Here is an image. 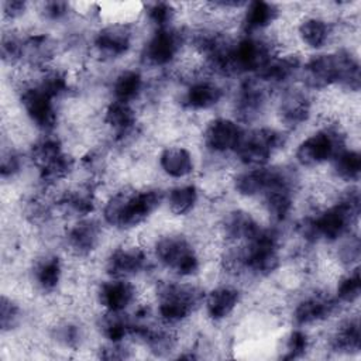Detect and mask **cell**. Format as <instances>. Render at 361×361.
Listing matches in <instances>:
<instances>
[{"mask_svg": "<svg viewBox=\"0 0 361 361\" xmlns=\"http://www.w3.org/2000/svg\"><path fill=\"white\" fill-rule=\"evenodd\" d=\"M302 71L305 85L314 90L340 85L357 92L361 85L358 59L347 49L314 55L303 65Z\"/></svg>", "mask_w": 361, "mask_h": 361, "instance_id": "obj_1", "label": "cell"}, {"mask_svg": "<svg viewBox=\"0 0 361 361\" xmlns=\"http://www.w3.org/2000/svg\"><path fill=\"white\" fill-rule=\"evenodd\" d=\"M164 193L149 188L142 190H121L109 197L103 207L104 221L116 228H133L144 223L161 204Z\"/></svg>", "mask_w": 361, "mask_h": 361, "instance_id": "obj_2", "label": "cell"}, {"mask_svg": "<svg viewBox=\"0 0 361 361\" xmlns=\"http://www.w3.org/2000/svg\"><path fill=\"white\" fill-rule=\"evenodd\" d=\"M360 213V193L350 189L333 206L324 209L319 216L309 217L313 240L337 241L344 237Z\"/></svg>", "mask_w": 361, "mask_h": 361, "instance_id": "obj_3", "label": "cell"}, {"mask_svg": "<svg viewBox=\"0 0 361 361\" xmlns=\"http://www.w3.org/2000/svg\"><path fill=\"white\" fill-rule=\"evenodd\" d=\"M158 262L179 276H192L200 268L199 255L192 243L180 234L159 237L154 245Z\"/></svg>", "mask_w": 361, "mask_h": 361, "instance_id": "obj_4", "label": "cell"}, {"mask_svg": "<svg viewBox=\"0 0 361 361\" xmlns=\"http://www.w3.org/2000/svg\"><path fill=\"white\" fill-rule=\"evenodd\" d=\"M157 296L161 320L176 324L193 313L202 299V292L192 285L168 282L159 286Z\"/></svg>", "mask_w": 361, "mask_h": 361, "instance_id": "obj_5", "label": "cell"}, {"mask_svg": "<svg viewBox=\"0 0 361 361\" xmlns=\"http://www.w3.org/2000/svg\"><path fill=\"white\" fill-rule=\"evenodd\" d=\"M275 47L258 35H244L231 44L228 73H258L274 56Z\"/></svg>", "mask_w": 361, "mask_h": 361, "instance_id": "obj_6", "label": "cell"}, {"mask_svg": "<svg viewBox=\"0 0 361 361\" xmlns=\"http://www.w3.org/2000/svg\"><path fill=\"white\" fill-rule=\"evenodd\" d=\"M285 142V135L269 127H261L243 133L241 140L235 148L237 158L252 168L264 166L271 157L282 148Z\"/></svg>", "mask_w": 361, "mask_h": 361, "instance_id": "obj_7", "label": "cell"}, {"mask_svg": "<svg viewBox=\"0 0 361 361\" xmlns=\"http://www.w3.org/2000/svg\"><path fill=\"white\" fill-rule=\"evenodd\" d=\"M343 148L344 135L333 127H326L306 137L298 145L295 155L302 166L313 168L331 161Z\"/></svg>", "mask_w": 361, "mask_h": 361, "instance_id": "obj_8", "label": "cell"}, {"mask_svg": "<svg viewBox=\"0 0 361 361\" xmlns=\"http://www.w3.org/2000/svg\"><path fill=\"white\" fill-rule=\"evenodd\" d=\"M286 183H293V178L286 169L265 165L244 171L234 178V189L238 195L247 197L262 196L268 190Z\"/></svg>", "mask_w": 361, "mask_h": 361, "instance_id": "obj_9", "label": "cell"}, {"mask_svg": "<svg viewBox=\"0 0 361 361\" xmlns=\"http://www.w3.org/2000/svg\"><path fill=\"white\" fill-rule=\"evenodd\" d=\"M55 99L37 83L23 89L20 94L21 106L30 121L42 131H51L56 124Z\"/></svg>", "mask_w": 361, "mask_h": 361, "instance_id": "obj_10", "label": "cell"}, {"mask_svg": "<svg viewBox=\"0 0 361 361\" xmlns=\"http://www.w3.org/2000/svg\"><path fill=\"white\" fill-rule=\"evenodd\" d=\"M182 44V34L172 25L155 28L144 47L142 59L151 66L169 65L180 52Z\"/></svg>", "mask_w": 361, "mask_h": 361, "instance_id": "obj_11", "label": "cell"}, {"mask_svg": "<svg viewBox=\"0 0 361 361\" xmlns=\"http://www.w3.org/2000/svg\"><path fill=\"white\" fill-rule=\"evenodd\" d=\"M133 42V30L128 24L113 23L97 31L93 39L94 49L103 58H118L128 52Z\"/></svg>", "mask_w": 361, "mask_h": 361, "instance_id": "obj_12", "label": "cell"}, {"mask_svg": "<svg viewBox=\"0 0 361 361\" xmlns=\"http://www.w3.org/2000/svg\"><path fill=\"white\" fill-rule=\"evenodd\" d=\"M244 130L231 118L219 117L212 120L203 133L204 145L217 154L235 151Z\"/></svg>", "mask_w": 361, "mask_h": 361, "instance_id": "obj_13", "label": "cell"}, {"mask_svg": "<svg viewBox=\"0 0 361 361\" xmlns=\"http://www.w3.org/2000/svg\"><path fill=\"white\" fill-rule=\"evenodd\" d=\"M147 265V255L137 245H123L110 252L106 259V272L111 278L127 279L140 274Z\"/></svg>", "mask_w": 361, "mask_h": 361, "instance_id": "obj_14", "label": "cell"}, {"mask_svg": "<svg viewBox=\"0 0 361 361\" xmlns=\"http://www.w3.org/2000/svg\"><path fill=\"white\" fill-rule=\"evenodd\" d=\"M337 306V299H333L323 293H317L298 302L293 309L292 317L295 324L298 326H310L329 319L331 314L336 313Z\"/></svg>", "mask_w": 361, "mask_h": 361, "instance_id": "obj_15", "label": "cell"}, {"mask_svg": "<svg viewBox=\"0 0 361 361\" xmlns=\"http://www.w3.org/2000/svg\"><path fill=\"white\" fill-rule=\"evenodd\" d=\"M137 292L131 282L127 279L113 278L103 282L97 289V300L107 313H123L135 300Z\"/></svg>", "mask_w": 361, "mask_h": 361, "instance_id": "obj_16", "label": "cell"}, {"mask_svg": "<svg viewBox=\"0 0 361 361\" xmlns=\"http://www.w3.org/2000/svg\"><path fill=\"white\" fill-rule=\"evenodd\" d=\"M310 99L305 92L300 90L285 92L278 106L281 123L289 128H295L305 124L310 116Z\"/></svg>", "mask_w": 361, "mask_h": 361, "instance_id": "obj_17", "label": "cell"}, {"mask_svg": "<svg viewBox=\"0 0 361 361\" xmlns=\"http://www.w3.org/2000/svg\"><path fill=\"white\" fill-rule=\"evenodd\" d=\"M102 228L90 219H82L76 221L66 234V243L71 251L76 255L85 257L93 252L100 244Z\"/></svg>", "mask_w": 361, "mask_h": 361, "instance_id": "obj_18", "label": "cell"}, {"mask_svg": "<svg viewBox=\"0 0 361 361\" xmlns=\"http://www.w3.org/2000/svg\"><path fill=\"white\" fill-rule=\"evenodd\" d=\"M261 224L248 212L235 209L228 212L221 221V233L231 243H245L251 240L259 230Z\"/></svg>", "mask_w": 361, "mask_h": 361, "instance_id": "obj_19", "label": "cell"}, {"mask_svg": "<svg viewBox=\"0 0 361 361\" xmlns=\"http://www.w3.org/2000/svg\"><path fill=\"white\" fill-rule=\"evenodd\" d=\"M240 302V292L233 286H217L209 292L204 300L206 313L207 316L214 320L220 322L227 319L237 307Z\"/></svg>", "mask_w": 361, "mask_h": 361, "instance_id": "obj_20", "label": "cell"}, {"mask_svg": "<svg viewBox=\"0 0 361 361\" xmlns=\"http://www.w3.org/2000/svg\"><path fill=\"white\" fill-rule=\"evenodd\" d=\"M279 10L275 4L255 0L245 4V11L243 17V31L245 35H255L258 31L265 30L278 18Z\"/></svg>", "mask_w": 361, "mask_h": 361, "instance_id": "obj_21", "label": "cell"}, {"mask_svg": "<svg viewBox=\"0 0 361 361\" xmlns=\"http://www.w3.org/2000/svg\"><path fill=\"white\" fill-rule=\"evenodd\" d=\"M223 89L212 80L193 82L183 94V104L190 110H207L223 99Z\"/></svg>", "mask_w": 361, "mask_h": 361, "instance_id": "obj_22", "label": "cell"}, {"mask_svg": "<svg viewBox=\"0 0 361 361\" xmlns=\"http://www.w3.org/2000/svg\"><path fill=\"white\" fill-rule=\"evenodd\" d=\"M265 99V90L255 80H247L238 89L235 111L243 120H252L261 114Z\"/></svg>", "mask_w": 361, "mask_h": 361, "instance_id": "obj_23", "label": "cell"}, {"mask_svg": "<svg viewBox=\"0 0 361 361\" xmlns=\"http://www.w3.org/2000/svg\"><path fill=\"white\" fill-rule=\"evenodd\" d=\"M159 166L171 178H185L193 172V157L185 147H166L159 154Z\"/></svg>", "mask_w": 361, "mask_h": 361, "instance_id": "obj_24", "label": "cell"}, {"mask_svg": "<svg viewBox=\"0 0 361 361\" xmlns=\"http://www.w3.org/2000/svg\"><path fill=\"white\" fill-rule=\"evenodd\" d=\"M268 216L275 221H285L293 209V183L276 186L262 195Z\"/></svg>", "mask_w": 361, "mask_h": 361, "instance_id": "obj_25", "label": "cell"}, {"mask_svg": "<svg viewBox=\"0 0 361 361\" xmlns=\"http://www.w3.org/2000/svg\"><path fill=\"white\" fill-rule=\"evenodd\" d=\"M300 68V59L296 55H275L258 73L257 78L268 83H283L289 80Z\"/></svg>", "mask_w": 361, "mask_h": 361, "instance_id": "obj_26", "label": "cell"}, {"mask_svg": "<svg viewBox=\"0 0 361 361\" xmlns=\"http://www.w3.org/2000/svg\"><path fill=\"white\" fill-rule=\"evenodd\" d=\"M298 35L306 47L312 49H320L329 42L331 35V27L324 18L312 16L303 18L299 23Z\"/></svg>", "mask_w": 361, "mask_h": 361, "instance_id": "obj_27", "label": "cell"}, {"mask_svg": "<svg viewBox=\"0 0 361 361\" xmlns=\"http://www.w3.org/2000/svg\"><path fill=\"white\" fill-rule=\"evenodd\" d=\"M104 123L118 135H124L135 127L137 114L131 103L113 100L104 111Z\"/></svg>", "mask_w": 361, "mask_h": 361, "instance_id": "obj_28", "label": "cell"}, {"mask_svg": "<svg viewBox=\"0 0 361 361\" xmlns=\"http://www.w3.org/2000/svg\"><path fill=\"white\" fill-rule=\"evenodd\" d=\"M34 282L42 292H52L61 282L62 264L56 255H47L34 267Z\"/></svg>", "mask_w": 361, "mask_h": 361, "instance_id": "obj_29", "label": "cell"}, {"mask_svg": "<svg viewBox=\"0 0 361 361\" xmlns=\"http://www.w3.org/2000/svg\"><path fill=\"white\" fill-rule=\"evenodd\" d=\"M142 76L138 71L126 69L120 72L113 82V96L114 100L133 103L142 90Z\"/></svg>", "mask_w": 361, "mask_h": 361, "instance_id": "obj_30", "label": "cell"}, {"mask_svg": "<svg viewBox=\"0 0 361 361\" xmlns=\"http://www.w3.org/2000/svg\"><path fill=\"white\" fill-rule=\"evenodd\" d=\"M333 164V172L337 178L345 182H355L361 173V155L355 149L343 148L330 161Z\"/></svg>", "mask_w": 361, "mask_h": 361, "instance_id": "obj_31", "label": "cell"}, {"mask_svg": "<svg viewBox=\"0 0 361 361\" xmlns=\"http://www.w3.org/2000/svg\"><path fill=\"white\" fill-rule=\"evenodd\" d=\"M65 155L61 142L56 138L45 137L34 144L31 151V158L39 172L51 168Z\"/></svg>", "mask_w": 361, "mask_h": 361, "instance_id": "obj_32", "label": "cell"}, {"mask_svg": "<svg viewBox=\"0 0 361 361\" xmlns=\"http://www.w3.org/2000/svg\"><path fill=\"white\" fill-rule=\"evenodd\" d=\"M360 323L357 319L344 322L334 336L331 337V347L340 353H358L360 351Z\"/></svg>", "mask_w": 361, "mask_h": 361, "instance_id": "obj_33", "label": "cell"}, {"mask_svg": "<svg viewBox=\"0 0 361 361\" xmlns=\"http://www.w3.org/2000/svg\"><path fill=\"white\" fill-rule=\"evenodd\" d=\"M196 203L197 189L193 185L176 186L168 193V207L175 216H185L190 213Z\"/></svg>", "mask_w": 361, "mask_h": 361, "instance_id": "obj_34", "label": "cell"}, {"mask_svg": "<svg viewBox=\"0 0 361 361\" xmlns=\"http://www.w3.org/2000/svg\"><path fill=\"white\" fill-rule=\"evenodd\" d=\"M133 324L134 322L124 317L123 313H109L102 323V331L110 343H120L131 336Z\"/></svg>", "mask_w": 361, "mask_h": 361, "instance_id": "obj_35", "label": "cell"}, {"mask_svg": "<svg viewBox=\"0 0 361 361\" xmlns=\"http://www.w3.org/2000/svg\"><path fill=\"white\" fill-rule=\"evenodd\" d=\"M63 207L75 216L85 217L93 212L94 200L89 189H76L65 195L62 200Z\"/></svg>", "mask_w": 361, "mask_h": 361, "instance_id": "obj_36", "label": "cell"}, {"mask_svg": "<svg viewBox=\"0 0 361 361\" xmlns=\"http://www.w3.org/2000/svg\"><path fill=\"white\" fill-rule=\"evenodd\" d=\"M360 290H361L360 269L354 268L350 274L340 278L336 288L337 300L340 303H354L360 296Z\"/></svg>", "mask_w": 361, "mask_h": 361, "instance_id": "obj_37", "label": "cell"}, {"mask_svg": "<svg viewBox=\"0 0 361 361\" xmlns=\"http://www.w3.org/2000/svg\"><path fill=\"white\" fill-rule=\"evenodd\" d=\"M309 348V338L307 334L299 329L292 330L283 343V351L281 357L283 360H295L305 355Z\"/></svg>", "mask_w": 361, "mask_h": 361, "instance_id": "obj_38", "label": "cell"}, {"mask_svg": "<svg viewBox=\"0 0 361 361\" xmlns=\"http://www.w3.org/2000/svg\"><path fill=\"white\" fill-rule=\"evenodd\" d=\"M175 8L169 3H152L147 7V16L155 28L169 27Z\"/></svg>", "mask_w": 361, "mask_h": 361, "instance_id": "obj_39", "label": "cell"}, {"mask_svg": "<svg viewBox=\"0 0 361 361\" xmlns=\"http://www.w3.org/2000/svg\"><path fill=\"white\" fill-rule=\"evenodd\" d=\"M20 320V307L18 305L7 296H1L0 300V326L3 331L11 330Z\"/></svg>", "mask_w": 361, "mask_h": 361, "instance_id": "obj_40", "label": "cell"}, {"mask_svg": "<svg viewBox=\"0 0 361 361\" xmlns=\"http://www.w3.org/2000/svg\"><path fill=\"white\" fill-rule=\"evenodd\" d=\"M24 55V41L13 34H4L1 38V58L4 62L14 63Z\"/></svg>", "mask_w": 361, "mask_h": 361, "instance_id": "obj_41", "label": "cell"}, {"mask_svg": "<svg viewBox=\"0 0 361 361\" xmlns=\"http://www.w3.org/2000/svg\"><path fill=\"white\" fill-rule=\"evenodd\" d=\"M21 168V161L20 157L13 152H3L1 155V165H0V171H1V176L3 178H8V176H14Z\"/></svg>", "mask_w": 361, "mask_h": 361, "instance_id": "obj_42", "label": "cell"}, {"mask_svg": "<svg viewBox=\"0 0 361 361\" xmlns=\"http://www.w3.org/2000/svg\"><path fill=\"white\" fill-rule=\"evenodd\" d=\"M69 4L63 1H47L42 4V13L49 20H59L66 16Z\"/></svg>", "mask_w": 361, "mask_h": 361, "instance_id": "obj_43", "label": "cell"}, {"mask_svg": "<svg viewBox=\"0 0 361 361\" xmlns=\"http://www.w3.org/2000/svg\"><path fill=\"white\" fill-rule=\"evenodd\" d=\"M25 10V3L20 0H7L3 3V14L7 18H17Z\"/></svg>", "mask_w": 361, "mask_h": 361, "instance_id": "obj_44", "label": "cell"}]
</instances>
